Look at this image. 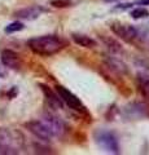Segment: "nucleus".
I'll list each match as a JSON object with an SVG mask.
<instances>
[{"label": "nucleus", "instance_id": "6e6552de", "mask_svg": "<svg viewBox=\"0 0 149 155\" xmlns=\"http://www.w3.org/2000/svg\"><path fill=\"white\" fill-rule=\"evenodd\" d=\"M42 120L46 123V125L51 129V132L53 133L55 137H64V134L68 132V125L62 120L61 118H59L57 115L53 114H44L43 115Z\"/></svg>", "mask_w": 149, "mask_h": 155}, {"label": "nucleus", "instance_id": "9d476101", "mask_svg": "<svg viewBox=\"0 0 149 155\" xmlns=\"http://www.w3.org/2000/svg\"><path fill=\"white\" fill-rule=\"evenodd\" d=\"M39 87H40L42 92L44 93V97H46L48 105H49L52 109H55V110H61L62 107H64V102L61 101L60 96L57 94V92L52 91L47 84H43V83H39Z\"/></svg>", "mask_w": 149, "mask_h": 155}, {"label": "nucleus", "instance_id": "20e7f679", "mask_svg": "<svg viewBox=\"0 0 149 155\" xmlns=\"http://www.w3.org/2000/svg\"><path fill=\"white\" fill-rule=\"evenodd\" d=\"M121 114L126 120L149 119V104L140 102V101H132L126 106H123Z\"/></svg>", "mask_w": 149, "mask_h": 155}, {"label": "nucleus", "instance_id": "1a4fd4ad", "mask_svg": "<svg viewBox=\"0 0 149 155\" xmlns=\"http://www.w3.org/2000/svg\"><path fill=\"white\" fill-rule=\"evenodd\" d=\"M44 12H47V9L43 8L42 5H31V7H26L16 11L14 12V17L20 19H26V21H32V19H36Z\"/></svg>", "mask_w": 149, "mask_h": 155}, {"label": "nucleus", "instance_id": "f3484780", "mask_svg": "<svg viewBox=\"0 0 149 155\" xmlns=\"http://www.w3.org/2000/svg\"><path fill=\"white\" fill-rule=\"evenodd\" d=\"M25 28V25L20 21H16V22H12L5 27V31L7 34H13V32H18V31H22Z\"/></svg>", "mask_w": 149, "mask_h": 155}, {"label": "nucleus", "instance_id": "f8f14e48", "mask_svg": "<svg viewBox=\"0 0 149 155\" xmlns=\"http://www.w3.org/2000/svg\"><path fill=\"white\" fill-rule=\"evenodd\" d=\"M105 64H107V67L109 70H112L114 74L117 75H127L128 74V67L127 65L124 64L122 60H119L117 57H113V56H107L105 57Z\"/></svg>", "mask_w": 149, "mask_h": 155}, {"label": "nucleus", "instance_id": "dca6fc26", "mask_svg": "<svg viewBox=\"0 0 149 155\" xmlns=\"http://www.w3.org/2000/svg\"><path fill=\"white\" fill-rule=\"evenodd\" d=\"M130 16L134 19H141V18H147L149 16V11L145 7H137L135 9H132L130 12Z\"/></svg>", "mask_w": 149, "mask_h": 155}, {"label": "nucleus", "instance_id": "ddd939ff", "mask_svg": "<svg viewBox=\"0 0 149 155\" xmlns=\"http://www.w3.org/2000/svg\"><path fill=\"white\" fill-rule=\"evenodd\" d=\"M71 39H73V41L76 45L83 47V48H93L97 45V41H96L93 38L84 35V34H73Z\"/></svg>", "mask_w": 149, "mask_h": 155}, {"label": "nucleus", "instance_id": "2eb2a0df", "mask_svg": "<svg viewBox=\"0 0 149 155\" xmlns=\"http://www.w3.org/2000/svg\"><path fill=\"white\" fill-rule=\"evenodd\" d=\"M101 40H103V43L108 47V49L112 53H117V54H122V53H124L123 47L119 44L117 40H114L113 38H110V36H101Z\"/></svg>", "mask_w": 149, "mask_h": 155}, {"label": "nucleus", "instance_id": "f257e3e1", "mask_svg": "<svg viewBox=\"0 0 149 155\" xmlns=\"http://www.w3.org/2000/svg\"><path fill=\"white\" fill-rule=\"evenodd\" d=\"M27 47L38 56L49 57L64 49L66 47V41L57 35H43L29 39Z\"/></svg>", "mask_w": 149, "mask_h": 155}, {"label": "nucleus", "instance_id": "5701e85b", "mask_svg": "<svg viewBox=\"0 0 149 155\" xmlns=\"http://www.w3.org/2000/svg\"><path fill=\"white\" fill-rule=\"evenodd\" d=\"M0 78H3V74H0Z\"/></svg>", "mask_w": 149, "mask_h": 155}, {"label": "nucleus", "instance_id": "4468645a", "mask_svg": "<svg viewBox=\"0 0 149 155\" xmlns=\"http://www.w3.org/2000/svg\"><path fill=\"white\" fill-rule=\"evenodd\" d=\"M137 87L141 96L149 101V75L144 72H139L137 75Z\"/></svg>", "mask_w": 149, "mask_h": 155}, {"label": "nucleus", "instance_id": "4be33fe9", "mask_svg": "<svg viewBox=\"0 0 149 155\" xmlns=\"http://www.w3.org/2000/svg\"><path fill=\"white\" fill-rule=\"evenodd\" d=\"M105 3H115V2H119V0H104Z\"/></svg>", "mask_w": 149, "mask_h": 155}, {"label": "nucleus", "instance_id": "6ab92c4d", "mask_svg": "<svg viewBox=\"0 0 149 155\" xmlns=\"http://www.w3.org/2000/svg\"><path fill=\"white\" fill-rule=\"evenodd\" d=\"M34 147H35V153H38V154H51V153H53V151H51L49 147L42 146V145H38V143L34 145Z\"/></svg>", "mask_w": 149, "mask_h": 155}, {"label": "nucleus", "instance_id": "f03ea898", "mask_svg": "<svg viewBox=\"0 0 149 155\" xmlns=\"http://www.w3.org/2000/svg\"><path fill=\"white\" fill-rule=\"evenodd\" d=\"M23 137L18 132H12L8 128H0V154H18L22 147Z\"/></svg>", "mask_w": 149, "mask_h": 155}, {"label": "nucleus", "instance_id": "aec40b11", "mask_svg": "<svg viewBox=\"0 0 149 155\" xmlns=\"http://www.w3.org/2000/svg\"><path fill=\"white\" fill-rule=\"evenodd\" d=\"M134 7V3H119L113 9L114 11H126V9H131Z\"/></svg>", "mask_w": 149, "mask_h": 155}, {"label": "nucleus", "instance_id": "412c9836", "mask_svg": "<svg viewBox=\"0 0 149 155\" xmlns=\"http://www.w3.org/2000/svg\"><path fill=\"white\" fill-rule=\"evenodd\" d=\"M134 5H140V7L149 5V0H136V2H134Z\"/></svg>", "mask_w": 149, "mask_h": 155}, {"label": "nucleus", "instance_id": "9b49d317", "mask_svg": "<svg viewBox=\"0 0 149 155\" xmlns=\"http://www.w3.org/2000/svg\"><path fill=\"white\" fill-rule=\"evenodd\" d=\"M0 60H2V64L5 66V67H8V69L20 70V67H21L20 56H18L14 51L4 49L2 52V56H0Z\"/></svg>", "mask_w": 149, "mask_h": 155}, {"label": "nucleus", "instance_id": "a211bd4d", "mask_svg": "<svg viewBox=\"0 0 149 155\" xmlns=\"http://www.w3.org/2000/svg\"><path fill=\"white\" fill-rule=\"evenodd\" d=\"M51 4L56 8H65L70 5V0H52Z\"/></svg>", "mask_w": 149, "mask_h": 155}, {"label": "nucleus", "instance_id": "7ed1b4c3", "mask_svg": "<svg viewBox=\"0 0 149 155\" xmlns=\"http://www.w3.org/2000/svg\"><path fill=\"white\" fill-rule=\"evenodd\" d=\"M93 140L97 146L101 147L104 151L110 154H119L121 146L118 142V137L113 130L109 129H96L93 132Z\"/></svg>", "mask_w": 149, "mask_h": 155}, {"label": "nucleus", "instance_id": "0eeeda50", "mask_svg": "<svg viewBox=\"0 0 149 155\" xmlns=\"http://www.w3.org/2000/svg\"><path fill=\"white\" fill-rule=\"evenodd\" d=\"M25 127L29 132L32 133L35 137L40 138L42 141L48 142V141H52V140L55 138L53 133L51 132V129L47 127L46 123L43 122L42 119L40 120H31V122L25 124Z\"/></svg>", "mask_w": 149, "mask_h": 155}, {"label": "nucleus", "instance_id": "39448f33", "mask_svg": "<svg viewBox=\"0 0 149 155\" xmlns=\"http://www.w3.org/2000/svg\"><path fill=\"white\" fill-rule=\"evenodd\" d=\"M56 92H57V94L60 96L62 102H64L66 106H69L71 110H74V111H76V113H79V114H88L87 109H86V106L83 105V102H82V101L73 93V92H70L68 88H65V87H62V85H57L56 87Z\"/></svg>", "mask_w": 149, "mask_h": 155}, {"label": "nucleus", "instance_id": "423d86ee", "mask_svg": "<svg viewBox=\"0 0 149 155\" xmlns=\"http://www.w3.org/2000/svg\"><path fill=\"white\" fill-rule=\"evenodd\" d=\"M110 30H112L118 38L127 43H135L139 39V26L135 25H124V23L113 22L110 23Z\"/></svg>", "mask_w": 149, "mask_h": 155}]
</instances>
